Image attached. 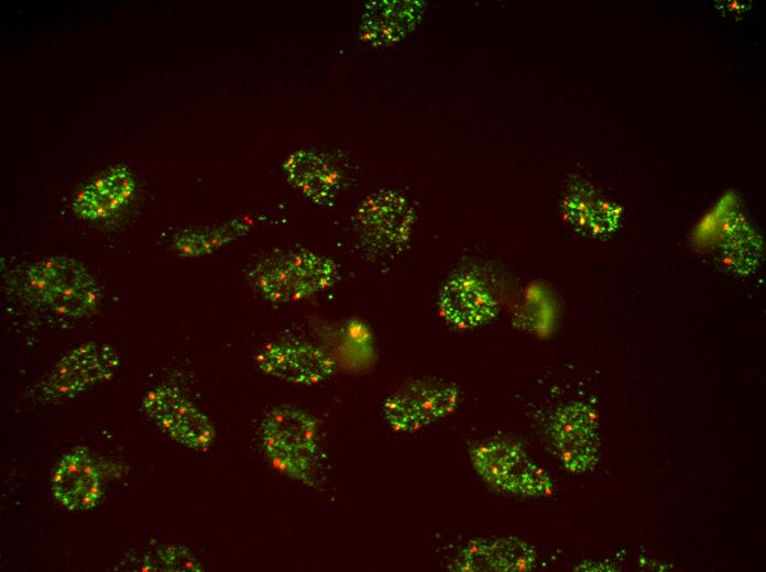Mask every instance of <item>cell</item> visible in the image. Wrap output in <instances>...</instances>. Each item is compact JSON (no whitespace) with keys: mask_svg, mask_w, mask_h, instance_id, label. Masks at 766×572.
I'll return each instance as SVG.
<instances>
[{"mask_svg":"<svg viewBox=\"0 0 766 572\" xmlns=\"http://www.w3.org/2000/svg\"><path fill=\"white\" fill-rule=\"evenodd\" d=\"M151 564L144 570L152 571H204V565L183 546L168 544L156 549Z\"/></svg>","mask_w":766,"mask_h":572,"instance_id":"18","label":"cell"},{"mask_svg":"<svg viewBox=\"0 0 766 572\" xmlns=\"http://www.w3.org/2000/svg\"><path fill=\"white\" fill-rule=\"evenodd\" d=\"M412 2H382L365 13L363 33L376 43L395 41L411 25L414 18Z\"/></svg>","mask_w":766,"mask_h":572,"instance_id":"17","label":"cell"},{"mask_svg":"<svg viewBox=\"0 0 766 572\" xmlns=\"http://www.w3.org/2000/svg\"><path fill=\"white\" fill-rule=\"evenodd\" d=\"M362 237L379 251H393L408 239L413 213L401 195L383 191L368 197L358 211Z\"/></svg>","mask_w":766,"mask_h":572,"instance_id":"12","label":"cell"},{"mask_svg":"<svg viewBox=\"0 0 766 572\" xmlns=\"http://www.w3.org/2000/svg\"><path fill=\"white\" fill-rule=\"evenodd\" d=\"M15 284L32 304L65 318L92 316L102 302L95 275L68 255L43 256L26 264L17 274Z\"/></svg>","mask_w":766,"mask_h":572,"instance_id":"1","label":"cell"},{"mask_svg":"<svg viewBox=\"0 0 766 572\" xmlns=\"http://www.w3.org/2000/svg\"><path fill=\"white\" fill-rule=\"evenodd\" d=\"M258 367L284 382L315 385L329 380L335 360L321 348L302 340L271 342L255 356Z\"/></svg>","mask_w":766,"mask_h":572,"instance_id":"8","label":"cell"},{"mask_svg":"<svg viewBox=\"0 0 766 572\" xmlns=\"http://www.w3.org/2000/svg\"><path fill=\"white\" fill-rule=\"evenodd\" d=\"M51 491L55 502L68 510H91L99 504L100 470L86 448H74L61 457L52 472Z\"/></svg>","mask_w":766,"mask_h":572,"instance_id":"11","label":"cell"},{"mask_svg":"<svg viewBox=\"0 0 766 572\" xmlns=\"http://www.w3.org/2000/svg\"><path fill=\"white\" fill-rule=\"evenodd\" d=\"M535 562L533 549L514 538H483L469 542L453 559L451 570L526 571Z\"/></svg>","mask_w":766,"mask_h":572,"instance_id":"14","label":"cell"},{"mask_svg":"<svg viewBox=\"0 0 766 572\" xmlns=\"http://www.w3.org/2000/svg\"><path fill=\"white\" fill-rule=\"evenodd\" d=\"M250 228L251 222L248 219L237 218L220 224L187 229L175 235L172 245L179 256L198 257L237 240Z\"/></svg>","mask_w":766,"mask_h":572,"instance_id":"16","label":"cell"},{"mask_svg":"<svg viewBox=\"0 0 766 572\" xmlns=\"http://www.w3.org/2000/svg\"><path fill=\"white\" fill-rule=\"evenodd\" d=\"M477 474L495 491L517 496H543L552 490L550 479L515 443L488 439L469 452Z\"/></svg>","mask_w":766,"mask_h":572,"instance_id":"5","label":"cell"},{"mask_svg":"<svg viewBox=\"0 0 766 572\" xmlns=\"http://www.w3.org/2000/svg\"><path fill=\"white\" fill-rule=\"evenodd\" d=\"M438 305L442 319L460 330L488 323L497 308L486 285L470 273H459L449 278L440 290Z\"/></svg>","mask_w":766,"mask_h":572,"instance_id":"13","label":"cell"},{"mask_svg":"<svg viewBox=\"0 0 766 572\" xmlns=\"http://www.w3.org/2000/svg\"><path fill=\"white\" fill-rule=\"evenodd\" d=\"M262 447L267 459L283 474L310 483L319 449L314 417L294 406H277L261 424Z\"/></svg>","mask_w":766,"mask_h":572,"instance_id":"3","label":"cell"},{"mask_svg":"<svg viewBox=\"0 0 766 572\" xmlns=\"http://www.w3.org/2000/svg\"><path fill=\"white\" fill-rule=\"evenodd\" d=\"M116 348L105 341H87L65 353L33 387L31 397L41 403L70 399L110 381L119 370Z\"/></svg>","mask_w":766,"mask_h":572,"instance_id":"4","label":"cell"},{"mask_svg":"<svg viewBox=\"0 0 766 572\" xmlns=\"http://www.w3.org/2000/svg\"><path fill=\"white\" fill-rule=\"evenodd\" d=\"M283 169L289 184L317 205L329 204L340 189V170L321 152L295 151L284 161Z\"/></svg>","mask_w":766,"mask_h":572,"instance_id":"15","label":"cell"},{"mask_svg":"<svg viewBox=\"0 0 766 572\" xmlns=\"http://www.w3.org/2000/svg\"><path fill=\"white\" fill-rule=\"evenodd\" d=\"M549 439L562 465L573 473L595 463L597 427L590 409L580 403L561 407L551 418Z\"/></svg>","mask_w":766,"mask_h":572,"instance_id":"10","label":"cell"},{"mask_svg":"<svg viewBox=\"0 0 766 572\" xmlns=\"http://www.w3.org/2000/svg\"><path fill=\"white\" fill-rule=\"evenodd\" d=\"M138 183L125 165H113L94 176L74 195V213L89 222L100 223L120 216L134 200Z\"/></svg>","mask_w":766,"mask_h":572,"instance_id":"9","label":"cell"},{"mask_svg":"<svg viewBox=\"0 0 766 572\" xmlns=\"http://www.w3.org/2000/svg\"><path fill=\"white\" fill-rule=\"evenodd\" d=\"M459 397L458 387L449 382L415 381L386 398L384 418L396 432H416L451 415L459 404Z\"/></svg>","mask_w":766,"mask_h":572,"instance_id":"6","label":"cell"},{"mask_svg":"<svg viewBox=\"0 0 766 572\" xmlns=\"http://www.w3.org/2000/svg\"><path fill=\"white\" fill-rule=\"evenodd\" d=\"M338 266L329 257L307 250L272 252L253 263L248 278L265 299L298 301L330 287Z\"/></svg>","mask_w":766,"mask_h":572,"instance_id":"2","label":"cell"},{"mask_svg":"<svg viewBox=\"0 0 766 572\" xmlns=\"http://www.w3.org/2000/svg\"><path fill=\"white\" fill-rule=\"evenodd\" d=\"M149 419L177 443L196 451L209 450L216 432L209 418L178 388L161 384L142 398Z\"/></svg>","mask_w":766,"mask_h":572,"instance_id":"7","label":"cell"}]
</instances>
